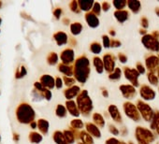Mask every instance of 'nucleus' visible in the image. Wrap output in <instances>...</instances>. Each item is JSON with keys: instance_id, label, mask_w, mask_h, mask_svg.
<instances>
[{"instance_id": "obj_9", "label": "nucleus", "mask_w": 159, "mask_h": 144, "mask_svg": "<svg viewBox=\"0 0 159 144\" xmlns=\"http://www.w3.org/2000/svg\"><path fill=\"white\" fill-rule=\"evenodd\" d=\"M59 38H56L57 41H58V44H63V43H66V36L63 33H60L58 34Z\"/></svg>"}, {"instance_id": "obj_10", "label": "nucleus", "mask_w": 159, "mask_h": 144, "mask_svg": "<svg viewBox=\"0 0 159 144\" xmlns=\"http://www.w3.org/2000/svg\"><path fill=\"white\" fill-rule=\"evenodd\" d=\"M129 7L134 11H137L139 9V2H129Z\"/></svg>"}, {"instance_id": "obj_5", "label": "nucleus", "mask_w": 159, "mask_h": 144, "mask_svg": "<svg viewBox=\"0 0 159 144\" xmlns=\"http://www.w3.org/2000/svg\"><path fill=\"white\" fill-rule=\"evenodd\" d=\"M105 59V65H106V68L107 70H110V69H113V65H114V63L113 61L111 59V56L110 55H107L106 57H104Z\"/></svg>"}, {"instance_id": "obj_4", "label": "nucleus", "mask_w": 159, "mask_h": 144, "mask_svg": "<svg viewBox=\"0 0 159 144\" xmlns=\"http://www.w3.org/2000/svg\"><path fill=\"white\" fill-rule=\"evenodd\" d=\"M87 21L89 22L88 24L91 25V26H97L98 25V20L97 19V17L95 16V15H93V14H89L88 16H87Z\"/></svg>"}, {"instance_id": "obj_6", "label": "nucleus", "mask_w": 159, "mask_h": 144, "mask_svg": "<svg viewBox=\"0 0 159 144\" xmlns=\"http://www.w3.org/2000/svg\"><path fill=\"white\" fill-rule=\"evenodd\" d=\"M88 130L91 134H93L94 136H97V137H99L100 136V133L98 129V127H96L95 125L93 124H88Z\"/></svg>"}, {"instance_id": "obj_7", "label": "nucleus", "mask_w": 159, "mask_h": 144, "mask_svg": "<svg viewBox=\"0 0 159 144\" xmlns=\"http://www.w3.org/2000/svg\"><path fill=\"white\" fill-rule=\"evenodd\" d=\"M78 91H79V88L78 87H73L72 89L68 90L66 92V98H72L78 93Z\"/></svg>"}, {"instance_id": "obj_13", "label": "nucleus", "mask_w": 159, "mask_h": 144, "mask_svg": "<svg viewBox=\"0 0 159 144\" xmlns=\"http://www.w3.org/2000/svg\"><path fill=\"white\" fill-rule=\"evenodd\" d=\"M120 73H121V71H120L119 69H116L115 73L111 74V79H118V78L120 77Z\"/></svg>"}, {"instance_id": "obj_2", "label": "nucleus", "mask_w": 159, "mask_h": 144, "mask_svg": "<svg viewBox=\"0 0 159 144\" xmlns=\"http://www.w3.org/2000/svg\"><path fill=\"white\" fill-rule=\"evenodd\" d=\"M125 111H126V115H128L129 117L135 118V116L137 115V112H136L135 107L132 104H125Z\"/></svg>"}, {"instance_id": "obj_12", "label": "nucleus", "mask_w": 159, "mask_h": 144, "mask_svg": "<svg viewBox=\"0 0 159 144\" xmlns=\"http://www.w3.org/2000/svg\"><path fill=\"white\" fill-rule=\"evenodd\" d=\"M72 124H73L74 126H76L77 128H81L83 124H82V122L80 121V120H75V121L72 122Z\"/></svg>"}, {"instance_id": "obj_11", "label": "nucleus", "mask_w": 159, "mask_h": 144, "mask_svg": "<svg viewBox=\"0 0 159 144\" xmlns=\"http://www.w3.org/2000/svg\"><path fill=\"white\" fill-rule=\"evenodd\" d=\"M81 4V6H82V9L83 10H84V11H86V10H88L90 7H91V5H92V2H85V1H84V2H81L80 3Z\"/></svg>"}, {"instance_id": "obj_3", "label": "nucleus", "mask_w": 159, "mask_h": 144, "mask_svg": "<svg viewBox=\"0 0 159 144\" xmlns=\"http://www.w3.org/2000/svg\"><path fill=\"white\" fill-rule=\"evenodd\" d=\"M110 111H111V114L112 116V118L115 120V121H120L121 120V116L118 112V110L115 106H111L110 107Z\"/></svg>"}, {"instance_id": "obj_1", "label": "nucleus", "mask_w": 159, "mask_h": 144, "mask_svg": "<svg viewBox=\"0 0 159 144\" xmlns=\"http://www.w3.org/2000/svg\"><path fill=\"white\" fill-rule=\"evenodd\" d=\"M141 96L145 99H150V98H152L154 97V93L152 89L145 86V87H143V89H141Z\"/></svg>"}, {"instance_id": "obj_8", "label": "nucleus", "mask_w": 159, "mask_h": 144, "mask_svg": "<svg viewBox=\"0 0 159 144\" xmlns=\"http://www.w3.org/2000/svg\"><path fill=\"white\" fill-rule=\"evenodd\" d=\"M81 29H82V25H79V24L72 25V26H71V30H72L73 34H78V33H80Z\"/></svg>"}]
</instances>
